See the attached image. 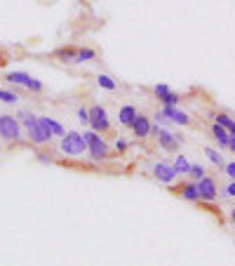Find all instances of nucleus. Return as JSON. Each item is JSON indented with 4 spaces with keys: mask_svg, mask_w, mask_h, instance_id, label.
Instances as JSON below:
<instances>
[{
    "mask_svg": "<svg viewBox=\"0 0 235 266\" xmlns=\"http://www.w3.org/2000/svg\"><path fill=\"white\" fill-rule=\"evenodd\" d=\"M19 118H24V125H26L28 137H31V142H33V144L50 142V137H52V135H50V132L42 127V123H40V118H38V116H31L28 111H21Z\"/></svg>",
    "mask_w": 235,
    "mask_h": 266,
    "instance_id": "1",
    "label": "nucleus"
},
{
    "mask_svg": "<svg viewBox=\"0 0 235 266\" xmlns=\"http://www.w3.org/2000/svg\"><path fill=\"white\" fill-rule=\"evenodd\" d=\"M82 139H85V144H87L89 156H92L94 160H106L108 158V144L104 142L97 132H85Z\"/></svg>",
    "mask_w": 235,
    "mask_h": 266,
    "instance_id": "2",
    "label": "nucleus"
},
{
    "mask_svg": "<svg viewBox=\"0 0 235 266\" xmlns=\"http://www.w3.org/2000/svg\"><path fill=\"white\" fill-rule=\"evenodd\" d=\"M85 149H87V144L78 132H66L64 139H61V151L66 156H80V153H85Z\"/></svg>",
    "mask_w": 235,
    "mask_h": 266,
    "instance_id": "3",
    "label": "nucleus"
},
{
    "mask_svg": "<svg viewBox=\"0 0 235 266\" xmlns=\"http://www.w3.org/2000/svg\"><path fill=\"white\" fill-rule=\"evenodd\" d=\"M89 125H92L94 132H108L111 130V120H108V113H106L104 106L94 104L92 109H89Z\"/></svg>",
    "mask_w": 235,
    "mask_h": 266,
    "instance_id": "4",
    "label": "nucleus"
},
{
    "mask_svg": "<svg viewBox=\"0 0 235 266\" xmlns=\"http://www.w3.org/2000/svg\"><path fill=\"white\" fill-rule=\"evenodd\" d=\"M0 137L7 142H17L19 139V123L12 116H0Z\"/></svg>",
    "mask_w": 235,
    "mask_h": 266,
    "instance_id": "5",
    "label": "nucleus"
},
{
    "mask_svg": "<svg viewBox=\"0 0 235 266\" xmlns=\"http://www.w3.org/2000/svg\"><path fill=\"white\" fill-rule=\"evenodd\" d=\"M7 80L17 82V85H24V87L33 90V92H40V90H42V82L40 80H35L33 75L21 73V71H12V73H7Z\"/></svg>",
    "mask_w": 235,
    "mask_h": 266,
    "instance_id": "6",
    "label": "nucleus"
},
{
    "mask_svg": "<svg viewBox=\"0 0 235 266\" xmlns=\"http://www.w3.org/2000/svg\"><path fill=\"white\" fill-rule=\"evenodd\" d=\"M153 135L158 137V142H160V146L165 151H176V149H179V144H181V137H174L172 132L160 130V125L153 127Z\"/></svg>",
    "mask_w": 235,
    "mask_h": 266,
    "instance_id": "7",
    "label": "nucleus"
},
{
    "mask_svg": "<svg viewBox=\"0 0 235 266\" xmlns=\"http://www.w3.org/2000/svg\"><path fill=\"white\" fill-rule=\"evenodd\" d=\"M198 196H200V200H205V203H212V200H216V182L212 177H205L198 182Z\"/></svg>",
    "mask_w": 235,
    "mask_h": 266,
    "instance_id": "8",
    "label": "nucleus"
},
{
    "mask_svg": "<svg viewBox=\"0 0 235 266\" xmlns=\"http://www.w3.org/2000/svg\"><path fill=\"white\" fill-rule=\"evenodd\" d=\"M153 174L158 182H162V184H169V182H174L176 177V170H174V165H169L165 163V160H160V163L153 167Z\"/></svg>",
    "mask_w": 235,
    "mask_h": 266,
    "instance_id": "9",
    "label": "nucleus"
},
{
    "mask_svg": "<svg viewBox=\"0 0 235 266\" xmlns=\"http://www.w3.org/2000/svg\"><path fill=\"white\" fill-rule=\"evenodd\" d=\"M153 92H155V97H158V99H162V104H165V106H176V104H179V95H174V92H172L167 85H155Z\"/></svg>",
    "mask_w": 235,
    "mask_h": 266,
    "instance_id": "10",
    "label": "nucleus"
},
{
    "mask_svg": "<svg viewBox=\"0 0 235 266\" xmlns=\"http://www.w3.org/2000/svg\"><path fill=\"white\" fill-rule=\"evenodd\" d=\"M160 113H162L165 118H167V120H172V123H179V125H191V118H188V113L179 111L176 106H165V109H162Z\"/></svg>",
    "mask_w": 235,
    "mask_h": 266,
    "instance_id": "11",
    "label": "nucleus"
},
{
    "mask_svg": "<svg viewBox=\"0 0 235 266\" xmlns=\"http://www.w3.org/2000/svg\"><path fill=\"white\" fill-rule=\"evenodd\" d=\"M174 193H179L181 198H186V200H191V203H198L200 200V196H198V184H179L174 189Z\"/></svg>",
    "mask_w": 235,
    "mask_h": 266,
    "instance_id": "12",
    "label": "nucleus"
},
{
    "mask_svg": "<svg viewBox=\"0 0 235 266\" xmlns=\"http://www.w3.org/2000/svg\"><path fill=\"white\" fill-rule=\"evenodd\" d=\"M132 130H134V135L141 137V139H144V137H148V135H151V130H153V127H151V118L136 116V120L132 123Z\"/></svg>",
    "mask_w": 235,
    "mask_h": 266,
    "instance_id": "13",
    "label": "nucleus"
},
{
    "mask_svg": "<svg viewBox=\"0 0 235 266\" xmlns=\"http://www.w3.org/2000/svg\"><path fill=\"white\" fill-rule=\"evenodd\" d=\"M136 116H139V113H136V109L127 104V106H122V109H120V113H118V120H120L122 127H132V123L136 120Z\"/></svg>",
    "mask_w": 235,
    "mask_h": 266,
    "instance_id": "14",
    "label": "nucleus"
},
{
    "mask_svg": "<svg viewBox=\"0 0 235 266\" xmlns=\"http://www.w3.org/2000/svg\"><path fill=\"white\" fill-rule=\"evenodd\" d=\"M214 125L223 127L228 135H235V120L228 116V113H214Z\"/></svg>",
    "mask_w": 235,
    "mask_h": 266,
    "instance_id": "15",
    "label": "nucleus"
},
{
    "mask_svg": "<svg viewBox=\"0 0 235 266\" xmlns=\"http://www.w3.org/2000/svg\"><path fill=\"white\" fill-rule=\"evenodd\" d=\"M38 118H40L42 127H45V130L50 132V135H59V137H64V135H66V130H64V127H61V125L57 123L54 118H47V116H38Z\"/></svg>",
    "mask_w": 235,
    "mask_h": 266,
    "instance_id": "16",
    "label": "nucleus"
},
{
    "mask_svg": "<svg viewBox=\"0 0 235 266\" xmlns=\"http://www.w3.org/2000/svg\"><path fill=\"white\" fill-rule=\"evenodd\" d=\"M57 57L64 64H78V48H61L57 50Z\"/></svg>",
    "mask_w": 235,
    "mask_h": 266,
    "instance_id": "17",
    "label": "nucleus"
},
{
    "mask_svg": "<svg viewBox=\"0 0 235 266\" xmlns=\"http://www.w3.org/2000/svg\"><path fill=\"white\" fill-rule=\"evenodd\" d=\"M212 135H214V139L219 142V146H223V149H228V142H230V135L223 127H219V125H212Z\"/></svg>",
    "mask_w": 235,
    "mask_h": 266,
    "instance_id": "18",
    "label": "nucleus"
},
{
    "mask_svg": "<svg viewBox=\"0 0 235 266\" xmlns=\"http://www.w3.org/2000/svg\"><path fill=\"white\" fill-rule=\"evenodd\" d=\"M174 170H176V174H188L191 172V163L186 160V156H176Z\"/></svg>",
    "mask_w": 235,
    "mask_h": 266,
    "instance_id": "19",
    "label": "nucleus"
},
{
    "mask_svg": "<svg viewBox=\"0 0 235 266\" xmlns=\"http://www.w3.org/2000/svg\"><path fill=\"white\" fill-rule=\"evenodd\" d=\"M97 52L92 48H78V64H85V62H92Z\"/></svg>",
    "mask_w": 235,
    "mask_h": 266,
    "instance_id": "20",
    "label": "nucleus"
},
{
    "mask_svg": "<svg viewBox=\"0 0 235 266\" xmlns=\"http://www.w3.org/2000/svg\"><path fill=\"white\" fill-rule=\"evenodd\" d=\"M205 156H207V158H209V163H214L216 167H221V165H223V158H221V153H219V151L205 149ZM223 167H226V165H223Z\"/></svg>",
    "mask_w": 235,
    "mask_h": 266,
    "instance_id": "21",
    "label": "nucleus"
},
{
    "mask_svg": "<svg viewBox=\"0 0 235 266\" xmlns=\"http://www.w3.org/2000/svg\"><path fill=\"white\" fill-rule=\"evenodd\" d=\"M97 82H99L101 87H106V90H115V80L111 78V75H104V73H101L99 78H97Z\"/></svg>",
    "mask_w": 235,
    "mask_h": 266,
    "instance_id": "22",
    "label": "nucleus"
},
{
    "mask_svg": "<svg viewBox=\"0 0 235 266\" xmlns=\"http://www.w3.org/2000/svg\"><path fill=\"white\" fill-rule=\"evenodd\" d=\"M188 174H191L193 179H198V182L207 177V174H205V167H202V165H191V172H188Z\"/></svg>",
    "mask_w": 235,
    "mask_h": 266,
    "instance_id": "23",
    "label": "nucleus"
},
{
    "mask_svg": "<svg viewBox=\"0 0 235 266\" xmlns=\"http://www.w3.org/2000/svg\"><path fill=\"white\" fill-rule=\"evenodd\" d=\"M19 99V97L14 95V92H7V90H0V102H5V104H14Z\"/></svg>",
    "mask_w": 235,
    "mask_h": 266,
    "instance_id": "24",
    "label": "nucleus"
},
{
    "mask_svg": "<svg viewBox=\"0 0 235 266\" xmlns=\"http://www.w3.org/2000/svg\"><path fill=\"white\" fill-rule=\"evenodd\" d=\"M78 120L82 125H89V111L87 109H78Z\"/></svg>",
    "mask_w": 235,
    "mask_h": 266,
    "instance_id": "25",
    "label": "nucleus"
},
{
    "mask_svg": "<svg viewBox=\"0 0 235 266\" xmlns=\"http://www.w3.org/2000/svg\"><path fill=\"white\" fill-rule=\"evenodd\" d=\"M223 170H226V174H228V177L235 182V160H233V163H228V165H226Z\"/></svg>",
    "mask_w": 235,
    "mask_h": 266,
    "instance_id": "26",
    "label": "nucleus"
},
{
    "mask_svg": "<svg viewBox=\"0 0 235 266\" xmlns=\"http://www.w3.org/2000/svg\"><path fill=\"white\" fill-rule=\"evenodd\" d=\"M115 149L120 151V153H125V151H127V142H125V139H118V142H115Z\"/></svg>",
    "mask_w": 235,
    "mask_h": 266,
    "instance_id": "27",
    "label": "nucleus"
},
{
    "mask_svg": "<svg viewBox=\"0 0 235 266\" xmlns=\"http://www.w3.org/2000/svg\"><path fill=\"white\" fill-rule=\"evenodd\" d=\"M226 196H235V182H230V184L226 186Z\"/></svg>",
    "mask_w": 235,
    "mask_h": 266,
    "instance_id": "28",
    "label": "nucleus"
},
{
    "mask_svg": "<svg viewBox=\"0 0 235 266\" xmlns=\"http://www.w3.org/2000/svg\"><path fill=\"white\" fill-rule=\"evenodd\" d=\"M228 149L235 153V135H230V142H228Z\"/></svg>",
    "mask_w": 235,
    "mask_h": 266,
    "instance_id": "29",
    "label": "nucleus"
},
{
    "mask_svg": "<svg viewBox=\"0 0 235 266\" xmlns=\"http://www.w3.org/2000/svg\"><path fill=\"white\" fill-rule=\"evenodd\" d=\"M230 221H233V224H235V207H233V210H230Z\"/></svg>",
    "mask_w": 235,
    "mask_h": 266,
    "instance_id": "30",
    "label": "nucleus"
}]
</instances>
